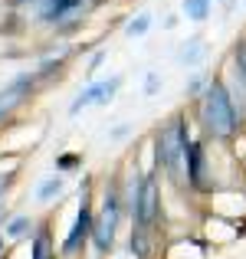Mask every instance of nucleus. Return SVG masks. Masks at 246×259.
Instances as JSON below:
<instances>
[{
  "mask_svg": "<svg viewBox=\"0 0 246 259\" xmlns=\"http://www.w3.org/2000/svg\"><path fill=\"white\" fill-rule=\"evenodd\" d=\"M187 148H190V138H187V128H184V118L174 115V118L154 135V158H158V167H164V171L171 174V181H177V184L184 181Z\"/></svg>",
  "mask_w": 246,
  "mask_h": 259,
  "instance_id": "1",
  "label": "nucleus"
},
{
  "mask_svg": "<svg viewBox=\"0 0 246 259\" xmlns=\"http://www.w3.org/2000/svg\"><path fill=\"white\" fill-rule=\"evenodd\" d=\"M203 121H207L210 135H217V138H227L236 128V105L220 79L207 82V89H203Z\"/></svg>",
  "mask_w": 246,
  "mask_h": 259,
  "instance_id": "2",
  "label": "nucleus"
},
{
  "mask_svg": "<svg viewBox=\"0 0 246 259\" xmlns=\"http://www.w3.org/2000/svg\"><path fill=\"white\" fill-rule=\"evenodd\" d=\"M118 217H121V197H118V187H108L105 194V203H102V217L92 223V246L99 256H105L108 249L115 246V227H118Z\"/></svg>",
  "mask_w": 246,
  "mask_h": 259,
  "instance_id": "3",
  "label": "nucleus"
},
{
  "mask_svg": "<svg viewBox=\"0 0 246 259\" xmlns=\"http://www.w3.org/2000/svg\"><path fill=\"white\" fill-rule=\"evenodd\" d=\"M17 4L33 10V17L46 26H59L86 10V0H17Z\"/></svg>",
  "mask_w": 246,
  "mask_h": 259,
  "instance_id": "4",
  "label": "nucleus"
},
{
  "mask_svg": "<svg viewBox=\"0 0 246 259\" xmlns=\"http://www.w3.org/2000/svg\"><path fill=\"white\" fill-rule=\"evenodd\" d=\"M132 213H135V227H145V230H151V223L158 220V184H154V174H145L138 181Z\"/></svg>",
  "mask_w": 246,
  "mask_h": 259,
  "instance_id": "5",
  "label": "nucleus"
},
{
  "mask_svg": "<svg viewBox=\"0 0 246 259\" xmlns=\"http://www.w3.org/2000/svg\"><path fill=\"white\" fill-rule=\"evenodd\" d=\"M86 236H92V200H89V187L82 184V194H79V217H76V227L69 230V236H66V243H63V253L72 256V253L82 246V240H86Z\"/></svg>",
  "mask_w": 246,
  "mask_h": 259,
  "instance_id": "6",
  "label": "nucleus"
},
{
  "mask_svg": "<svg viewBox=\"0 0 246 259\" xmlns=\"http://www.w3.org/2000/svg\"><path fill=\"white\" fill-rule=\"evenodd\" d=\"M118 89H121V79H118V76L102 79V82H89V85H86V89H82V92L76 95V99H72L69 115H79L82 108H86V105H92V102H102V105H105V102L112 99V95L118 92Z\"/></svg>",
  "mask_w": 246,
  "mask_h": 259,
  "instance_id": "7",
  "label": "nucleus"
},
{
  "mask_svg": "<svg viewBox=\"0 0 246 259\" xmlns=\"http://www.w3.org/2000/svg\"><path fill=\"white\" fill-rule=\"evenodd\" d=\"M187 184L190 187H203V148L190 141L187 148Z\"/></svg>",
  "mask_w": 246,
  "mask_h": 259,
  "instance_id": "8",
  "label": "nucleus"
},
{
  "mask_svg": "<svg viewBox=\"0 0 246 259\" xmlns=\"http://www.w3.org/2000/svg\"><path fill=\"white\" fill-rule=\"evenodd\" d=\"M210 4H214V0H184V13H187V20H194V23H203V20L210 17Z\"/></svg>",
  "mask_w": 246,
  "mask_h": 259,
  "instance_id": "9",
  "label": "nucleus"
},
{
  "mask_svg": "<svg viewBox=\"0 0 246 259\" xmlns=\"http://www.w3.org/2000/svg\"><path fill=\"white\" fill-rule=\"evenodd\" d=\"M181 59L184 66H197V63H203V43L200 39H190V43H184L181 46Z\"/></svg>",
  "mask_w": 246,
  "mask_h": 259,
  "instance_id": "10",
  "label": "nucleus"
},
{
  "mask_svg": "<svg viewBox=\"0 0 246 259\" xmlns=\"http://www.w3.org/2000/svg\"><path fill=\"white\" fill-rule=\"evenodd\" d=\"M148 30H151V13H148V10H145V13H138V17H135L132 23L125 26V33H128L132 39H141Z\"/></svg>",
  "mask_w": 246,
  "mask_h": 259,
  "instance_id": "11",
  "label": "nucleus"
},
{
  "mask_svg": "<svg viewBox=\"0 0 246 259\" xmlns=\"http://www.w3.org/2000/svg\"><path fill=\"white\" fill-rule=\"evenodd\" d=\"M59 194H63V181H59V177H46L36 187V200H53V197H59Z\"/></svg>",
  "mask_w": 246,
  "mask_h": 259,
  "instance_id": "12",
  "label": "nucleus"
},
{
  "mask_svg": "<svg viewBox=\"0 0 246 259\" xmlns=\"http://www.w3.org/2000/svg\"><path fill=\"white\" fill-rule=\"evenodd\" d=\"M132 253H135V259H145L148 256V230L145 227H135L132 230Z\"/></svg>",
  "mask_w": 246,
  "mask_h": 259,
  "instance_id": "13",
  "label": "nucleus"
},
{
  "mask_svg": "<svg viewBox=\"0 0 246 259\" xmlns=\"http://www.w3.org/2000/svg\"><path fill=\"white\" fill-rule=\"evenodd\" d=\"M26 230H30V220H26V217H13V220L7 223V230H4V233L10 236V240H20V236H23Z\"/></svg>",
  "mask_w": 246,
  "mask_h": 259,
  "instance_id": "14",
  "label": "nucleus"
},
{
  "mask_svg": "<svg viewBox=\"0 0 246 259\" xmlns=\"http://www.w3.org/2000/svg\"><path fill=\"white\" fill-rule=\"evenodd\" d=\"M50 256V246H46V233H39L33 240V259H46Z\"/></svg>",
  "mask_w": 246,
  "mask_h": 259,
  "instance_id": "15",
  "label": "nucleus"
},
{
  "mask_svg": "<svg viewBox=\"0 0 246 259\" xmlns=\"http://www.w3.org/2000/svg\"><path fill=\"white\" fill-rule=\"evenodd\" d=\"M200 89H207V85H203V76H194V79L187 82V95H197Z\"/></svg>",
  "mask_w": 246,
  "mask_h": 259,
  "instance_id": "16",
  "label": "nucleus"
},
{
  "mask_svg": "<svg viewBox=\"0 0 246 259\" xmlns=\"http://www.w3.org/2000/svg\"><path fill=\"white\" fill-rule=\"evenodd\" d=\"M79 161H76V154H63V158H59V167H66V171H69V167H76Z\"/></svg>",
  "mask_w": 246,
  "mask_h": 259,
  "instance_id": "17",
  "label": "nucleus"
},
{
  "mask_svg": "<svg viewBox=\"0 0 246 259\" xmlns=\"http://www.w3.org/2000/svg\"><path fill=\"white\" fill-rule=\"evenodd\" d=\"M158 85H161V82H158V76H148V82H145V92H148V95H154V92H158Z\"/></svg>",
  "mask_w": 246,
  "mask_h": 259,
  "instance_id": "18",
  "label": "nucleus"
},
{
  "mask_svg": "<svg viewBox=\"0 0 246 259\" xmlns=\"http://www.w3.org/2000/svg\"><path fill=\"white\" fill-rule=\"evenodd\" d=\"M128 135V125H118V128H112V141H121Z\"/></svg>",
  "mask_w": 246,
  "mask_h": 259,
  "instance_id": "19",
  "label": "nucleus"
},
{
  "mask_svg": "<svg viewBox=\"0 0 246 259\" xmlns=\"http://www.w3.org/2000/svg\"><path fill=\"white\" fill-rule=\"evenodd\" d=\"M102 59H105V53H95V56H92V63H89V69H99V66H102Z\"/></svg>",
  "mask_w": 246,
  "mask_h": 259,
  "instance_id": "20",
  "label": "nucleus"
},
{
  "mask_svg": "<svg viewBox=\"0 0 246 259\" xmlns=\"http://www.w3.org/2000/svg\"><path fill=\"white\" fill-rule=\"evenodd\" d=\"M10 177H13V174H0V194H4V190L10 187Z\"/></svg>",
  "mask_w": 246,
  "mask_h": 259,
  "instance_id": "21",
  "label": "nucleus"
},
{
  "mask_svg": "<svg viewBox=\"0 0 246 259\" xmlns=\"http://www.w3.org/2000/svg\"><path fill=\"white\" fill-rule=\"evenodd\" d=\"M220 4H223V7H227V10H230V7H233V0H220Z\"/></svg>",
  "mask_w": 246,
  "mask_h": 259,
  "instance_id": "22",
  "label": "nucleus"
},
{
  "mask_svg": "<svg viewBox=\"0 0 246 259\" xmlns=\"http://www.w3.org/2000/svg\"><path fill=\"white\" fill-rule=\"evenodd\" d=\"M46 259H53V256H46Z\"/></svg>",
  "mask_w": 246,
  "mask_h": 259,
  "instance_id": "23",
  "label": "nucleus"
}]
</instances>
